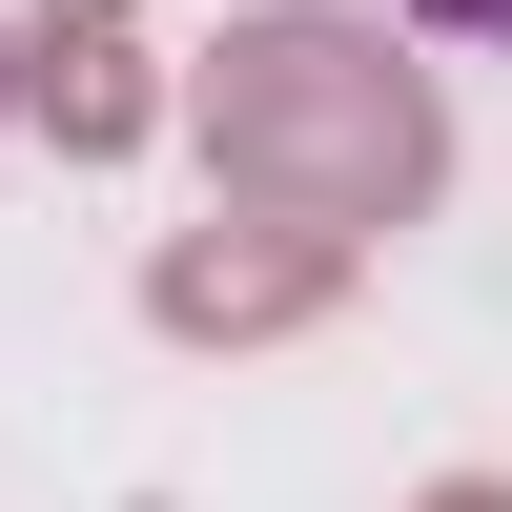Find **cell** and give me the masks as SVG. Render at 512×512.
Wrapping results in <instances>:
<instances>
[{"instance_id": "cell-1", "label": "cell", "mask_w": 512, "mask_h": 512, "mask_svg": "<svg viewBox=\"0 0 512 512\" xmlns=\"http://www.w3.org/2000/svg\"><path fill=\"white\" fill-rule=\"evenodd\" d=\"M185 123H205V185L226 205H287V226H349V246L431 226V185H451V82L369 0H246L205 41Z\"/></svg>"}, {"instance_id": "cell-2", "label": "cell", "mask_w": 512, "mask_h": 512, "mask_svg": "<svg viewBox=\"0 0 512 512\" xmlns=\"http://www.w3.org/2000/svg\"><path fill=\"white\" fill-rule=\"evenodd\" d=\"M349 267H369L349 226L205 205V226H164V246H144V328H164V349H287V328H328V308H349Z\"/></svg>"}, {"instance_id": "cell-3", "label": "cell", "mask_w": 512, "mask_h": 512, "mask_svg": "<svg viewBox=\"0 0 512 512\" xmlns=\"http://www.w3.org/2000/svg\"><path fill=\"white\" fill-rule=\"evenodd\" d=\"M21 123L62 164L164 144V21H144V0H41V21H21Z\"/></svg>"}, {"instance_id": "cell-4", "label": "cell", "mask_w": 512, "mask_h": 512, "mask_svg": "<svg viewBox=\"0 0 512 512\" xmlns=\"http://www.w3.org/2000/svg\"><path fill=\"white\" fill-rule=\"evenodd\" d=\"M410 21H431V41H512V0H410Z\"/></svg>"}, {"instance_id": "cell-5", "label": "cell", "mask_w": 512, "mask_h": 512, "mask_svg": "<svg viewBox=\"0 0 512 512\" xmlns=\"http://www.w3.org/2000/svg\"><path fill=\"white\" fill-rule=\"evenodd\" d=\"M410 512H512V472H431V492H410Z\"/></svg>"}, {"instance_id": "cell-6", "label": "cell", "mask_w": 512, "mask_h": 512, "mask_svg": "<svg viewBox=\"0 0 512 512\" xmlns=\"http://www.w3.org/2000/svg\"><path fill=\"white\" fill-rule=\"evenodd\" d=\"M0 123H21V21H0Z\"/></svg>"}]
</instances>
